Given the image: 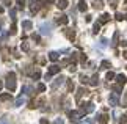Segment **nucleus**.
Wrapping results in <instances>:
<instances>
[{
  "label": "nucleus",
  "instance_id": "1",
  "mask_svg": "<svg viewBox=\"0 0 127 124\" xmlns=\"http://www.w3.org/2000/svg\"><path fill=\"white\" fill-rule=\"evenodd\" d=\"M6 87H8L10 91L16 90V74H14V72H8V75H6Z\"/></svg>",
  "mask_w": 127,
  "mask_h": 124
},
{
  "label": "nucleus",
  "instance_id": "2",
  "mask_svg": "<svg viewBox=\"0 0 127 124\" xmlns=\"http://www.w3.org/2000/svg\"><path fill=\"white\" fill-rule=\"evenodd\" d=\"M94 110V105L93 102H86V104H82V108H80V113L82 115H86V113H90Z\"/></svg>",
  "mask_w": 127,
  "mask_h": 124
},
{
  "label": "nucleus",
  "instance_id": "3",
  "mask_svg": "<svg viewBox=\"0 0 127 124\" xmlns=\"http://www.w3.org/2000/svg\"><path fill=\"white\" fill-rule=\"evenodd\" d=\"M80 116H82V113H79V112H69V118H71V121H74V123H79Z\"/></svg>",
  "mask_w": 127,
  "mask_h": 124
},
{
  "label": "nucleus",
  "instance_id": "4",
  "mask_svg": "<svg viewBox=\"0 0 127 124\" xmlns=\"http://www.w3.org/2000/svg\"><path fill=\"white\" fill-rule=\"evenodd\" d=\"M116 82H118V85H126V82H127V77L124 74H119V75H116Z\"/></svg>",
  "mask_w": 127,
  "mask_h": 124
},
{
  "label": "nucleus",
  "instance_id": "5",
  "mask_svg": "<svg viewBox=\"0 0 127 124\" xmlns=\"http://www.w3.org/2000/svg\"><path fill=\"white\" fill-rule=\"evenodd\" d=\"M60 66H56V64H52L50 68H49V75H52V74H58L60 72Z\"/></svg>",
  "mask_w": 127,
  "mask_h": 124
},
{
  "label": "nucleus",
  "instance_id": "6",
  "mask_svg": "<svg viewBox=\"0 0 127 124\" xmlns=\"http://www.w3.org/2000/svg\"><path fill=\"white\" fill-rule=\"evenodd\" d=\"M67 5H69V3H67V0H58L56 6L60 8V10H66V8H67Z\"/></svg>",
  "mask_w": 127,
  "mask_h": 124
},
{
  "label": "nucleus",
  "instance_id": "7",
  "mask_svg": "<svg viewBox=\"0 0 127 124\" xmlns=\"http://www.w3.org/2000/svg\"><path fill=\"white\" fill-rule=\"evenodd\" d=\"M69 22V19H67V16H60V17L56 19V24H61V25H64V24Z\"/></svg>",
  "mask_w": 127,
  "mask_h": 124
},
{
  "label": "nucleus",
  "instance_id": "8",
  "mask_svg": "<svg viewBox=\"0 0 127 124\" xmlns=\"http://www.w3.org/2000/svg\"><path fill=\"white\" fill-rule=\"evenodd\" d=\"M108 21H110V14H107V13H105V14L101 16V21H99V24H107Z\"/></svg>",
  "mask_w": 127,
  "mask_h": 124
},
{
  "label": "nucleus",
  "instance_id": "9",
  "mask_svg": "<svg viewBox=\"0 0 127 124\" xmlns=\"http://www.w3.org/2000/svg\"><path fill=\"white\" fill-rule=\"evenodd\" d=\"M110 104H112L113 107H115V105H118V96H116V93L110 96Z\"/></svg>",
  "mask_w": 127,
  "mask_h": 124
},
{
  "label": "nucleus",
  "instance_id": "10",
  "mask_svg": "<svg viewBox=\"0 0 127 124\" xmlns=\"http://www.w3.org/2000/svg\"><path fill=\"white\" fill-rule=\"evenodd\" d=\"M90 83H91V85H93V87H96L97 83H99V75H97V74H94V75H93V77H91V80H90Z\"/></svg>",
  "mask_w": 127,
  "mask_h": 124
},
{
  "label": "nucleus",
  "instance_id": "11",
  "mask_svg": "<svg viewBox=\"0 0 127 124\" xmlns=\"http://www.w3.org/2000/svg\"><path fill=\"white\" fill-rule=\"evenodd\" d=\"M49 60H50V61H56V60H58V53H56V52H50V53H49Z\"/></svg>",
  "mask_w": 127,
  "mask_h": 124
},
{
  "label": "nucleus",
  "instance_id": "12",
  "mask_svg": "<svg viewBox=\"0 0 127 124\" xmlns=\"http://www.w3.org/2000/svg\"><path fill=\"white\" fill-rule=\"evenodd\" d=\"M107 121H108V116H107V115H101V116H99V123L101 124H107Z\"/></svg>",
  "mask_w": 127,
  "mask_h": 124
},
{
  "label": "nucleus",
  "instance_id": "13",
  "mask_svg": "<svg viewBox=\"0 0 127 124\" xmlns=\"http://www.w3.org/2000/svg\"><path fill=\"white\" fill-rule=\"evenodd\" d=\"M67 38H69L71 41H74V38H75V31H74V30H67Z\"/></svg>",
  "mask_w": 127,
  "mask_h": 124
},
{
  "label": "nucleus",
  "instance_id": "14",
  "mask_svg": "<svg viewBox=\"0 0 127 124\" xmlns=\"http://www.w3.org/2000/svg\"><path fill=\"white\" fill-rule=\"evenodd\" d=\"M22 27L25 28V30H30V28H31V22H30V21H25V22L22 24Z\"/></svg>",
  "mask_w": 127,
  "mask_h": 124
},
{
  "label": "nucleus",
  "instance_id": "15",
  "mask_svg": "<svg viewBox=\"0 0 127 124\" xmlns=\"http://www.w3.org/2000/svg\"><path fill=\"white\" fill-rule=\"evenodd\" d=\"M86 8H88V6H86V3L82 0V2H80V5H79V10H80V11H86Z\"/></svg>",
  "mask_w": 127,
  "mask_h": 124
},
{
  "label": "nucleus",
  "instance_id": "16",
  "mask_svg": "<svg viewBox=\"0 0 127 124\" xmlns=\"http://www.w3.org/2000/svg\"><path fill=\"white\" fill-rule=\"evenodd\" d=\"M101 68L102 69H108L110 68V61H102V63H101Z\"/></svg>",
  "mask_w": 127,
  "mask_h": 124
},
{
  "label": "nucleus",
  "instance_id": "17",
  "mask_svg": "<svg viewBox=\"0 0 127 124\" xmlns=\"http://www.w3.org/2000/svg\"><path fill=\"white\" fill-rule=\"evenodd\" d=\"M0 99H2V101H10V99H11V94H2Z\"/></svg>",
  "mask_w": 127,
  "mask_h": 124
},
{
  "label": "nucleus",
  "instance_id": "18",
  "mask_svg": "<svg viewBox=\"0 0 127 124\" xmlns=\"http://www.w3.org/2000/svg\"><path fill=\"white\" fill-rule=\"evenodd\" d=\"M67 90H69V91L74 90V83H72V80H67Z\"/></svg>",
  "mask_w": 127,
  "mask_h": 124
},
{
  "label": "nucleus",
  "instance_id": "19",
  "mask_svg": "<svg viewBox=\"0 0 127 124\" xmlns=\"http://www.w3.org/2000/svg\"><path fill=\"white\" fill-rule=\"evenodd\" d=\"M112 79H115V72H107V80H112Z\"/></svg>",
  "mask_w": 127,
  "mask_h": 124
},
{
  "label": "nucleus",
  "instance_id": "20",
  "mask_svg": "<svg viewBox=\"0 0 127 124\" xmlns=\"http://www.w3.org/2000/svg\"><path fill=\"white\" fill-rule=\"evenodd\" d=\"M113 90L116 91V94H119V93H121V90H122V88H121V85H115V87H113Z\"/></svg>",
  "mask_w": 127,
  "mask_h": 124
},
{
  "label": "nucleus",
  "instance_id": "21",
  "mask_svg": "<svg viewBox=\"0 0 127 124\" xmlns=\"http://www.w3.org/2000/svg\"><path fill=\"white\" fill-rule=\"evenodd\" d=\"M99 30H101V24H99V22H96V24H94V33H97Z\"/></svg>",
  "mask_w": 127,
  "mask_h": 124
},
{
  "label": "nucleus",
  "instance_id": "22",
  "mask_svg": "<svg viewBox=\"0 0 127 124\" xmlns=\"http://www.w3.org/2000/svg\"><path fill=\"white\" fill-rule=\"evenodd\" d=\"M94 3H96L94 5L96 8H102V0H94Z\"/></svg>",
  "mask_w": 127,
  "mask_h": 124
},
{
  "label": "nucleus",
  "instance_id": "23",
  "mask_svg": "<svg viewBox=\"0 0 127 124\" xmlns=\"http://www.w3.org/2000/svg\"><path fill=\"white\" fill-rule=\"evenodd\" d=\"M118 36H119V33L116 31V33H115V36H113V44H118Z\"/></svg>",
  "mask_w": 127,
  "mask_h": 124
},
{
  "label": "nucleus",
  "instance_id": "24",
  "mask_svg": "<svg viewBox=\"0 0 127 124\" xmlns=\"http://www.w3.org/2000/svg\"><path fill=\"white\" fill-rule=\"evenodd\" d=\"M122 107H127V91L124 94V99H122Z\"/></svg>",
  "mask_w": 127,
  "mask_h": 124
},
{
  "label": "nucleus",
  "instance_id": "25",
  "mask_svg": "<svg viewBox=\"0 0 127 124\" xmlns=\"http://www.w3.org/2000/svg\"><path fill=\"white\" fill-rule=\"evenodd\" d=\"M127 123V116L124 115V116H121V119H119V124H126Z\"/></svg>",
  "mask_w": 127,
  "mask_h": 124
},
{
  "label": "nucleus",
  "instance_id": "26",
  "mask_svg": "<svg viewBox=\"0 0 127 124\" xmlns=\"http://www.w3.org/2000/svg\"><path fill=\"white\" fill-rule=\"evenodd\" d=\"M80 82H82V83H88V77H86V75H82V77H80Z\"/></svg>",
  "mask_w": 127,
  "mask_h": 124
},
{
  "label": "nucleus",
  "instance_id": "27",
  "mask_svg": "<svg viewBox=\"0 0 127 124\" xmlns=\"http://www.w3.org/2000/svg\"><path fill=\"white\" fill-rule=\"evenodd\" d=\"M38 91H46V87L42 85V83H39V85H38Z\"/></svg>",
  "mask_w": 127,
  "mask_h": 124
},
{
  "label": "nucleus",
  "instance_id": "28",
  "mask_svg": "<svg viewBox=\"0 0 127 124\" xmlns=\"http://www.w3.org/2000/svg\"><path fill=\"white\" fill-rule=\"evenodd\" d=\"M116 19H118V21H122V19H124V16L121 14V13H116Z\"/></svg>",
  "mask_w": 127,
  "mask_h": 124
},
{
  "label": "nucleus",
  "instance_id": "29",
  "mask_svg": "<svg viewBox=\"0 0 127 124\" xmlns=\"http://www.w3.org/2000/svg\"><path fill=\"white\" fill-rule=\"evenodd\" d=\"M17 3H19V8H24V3H25V2H24V0H17Z\"/></svg>",
  "mask_w": 127,
  "mask_h": 124
},
{
  "label": "nucleus",
  "instance_id": "30",
  "mask_svg": "<svg viewBox=\"0 0 127 124\" xmlns=\"http://www.w3.org/2000/svg\"><path fill=\"white\" fill-rule=\"evenodd\" d=\"M69 71H71V72H75V66H74V64H71V66H69Z\"/></svg>",
  "mask_w": 127,
  "mask_h": 124
},
{
  "label": "nucleus",
  "instance_id": "31",
  "mask_svg": "<svg viewBox=\"0 0 127 124\" xmlns=\"http://www.w3.org/2000/svg\"><path fill=\"white\" fill-rule=\"evenodd\" d=\"M119 44H121V46H122V47H127V39H126V41H121V42H119Z\"/></svg>",
  "mask_w": 127,
  "mask_h": 124
},
{
  "label": "nucleus",
  "instance_id": "32",
  "mask_svg": "<svg viewBox=\"0 0 127 124\" xmlns=\"http://www.w3.org/2000/svg\"><path fill=\"white\" fill-rule=\"evenodd\" d=\"M35 39V41H39V35H33V36H31Z\"/></svg>",
  "mask_w": 127,
  "mask_h": 124
},
{
  "label": "nucleus",
  "instance_id": "33",
  "mask_svg": "<svg viewBox=\"0 0 127 124\" xmlns=\"http://www.w3.org/2000/svg\"><path fill=\"white\" fill-rule=\"evenodd\" d=\"M80 60H82V63H85V61H86V55H82V57H80Z\"/></svg>",
  "mask_w": 127,
  "mask_h": 124
},
{
  "label": "nucleus",
  "instance_id": "34",
  "mask_svg": "<svg viewBox=\"0 0 127 124\" xmlns=\"http://www.w3.org/2000/svg\"><path fill=\"white\" fill-rule=\"evenodd\" d=\"M55 124H63V119H56V121H55Z\"/></svg>",
  "mask_w": 127,
  "mask_h": 124
},
{
  "label": "nucleus",
  "instance_id": "35",
  "mask_svg": "<svg viewBox=\"0 0 127 124\" xmlns=\"http://www.w3.org/2000/svg\"><path fill=\"white\" fill-rule=\"evenodd\" d=\"M122 55H124V58H127V50H126V52L122 53Z\"/></svg>",
  "mask_w": 127,
  "mask_h": 124
},
{
  "label": "nucleus",
  "instance_id": "36",
  "mask_svg": "<svg viewBox=\"0 0 127 124\" xmlns=\"http://www.w3.org/2000/svg\"><path fill=\"white\" fill-rule=\"evenodd\" d=\"M2 87H3V83H2V80H0V90H2Z\"/></svg>",
  "mask_w": 127,
  "mask_h": 124
},
{
  "label": "nucleus",
  "instance_id": "37",
  "mask_svg": "<svg viewBox=\"0 0 127 124\" xmlns=\"http://www.w3.org/2000/svg\"><path fill=\"white\" fill-rule=\"evenodd\" d=\"M2 11H3V8H2V6H0V13H2Z\"/></svg>",
  "mask_w": 127,
  "mask_h": 124
},
{
  "label": "nucleus",
  "instance_id": "38",
  "mask_svg": "<svg viewBox=\"0 0 127 124\" xmlns=\"http://www.w3.org/2000/svg\"><path fill=\"white\" fill-rule=\"evenodd\" d=\"M126 19H127V16H126Z\"/></svg>",
  "mask_w": 127,
  "mask_h": 124
}]
</instances>
